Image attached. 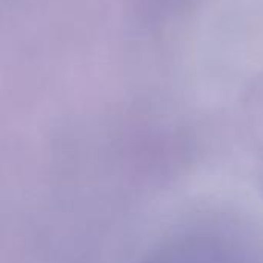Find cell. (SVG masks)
<instances>
[]
</instances>
